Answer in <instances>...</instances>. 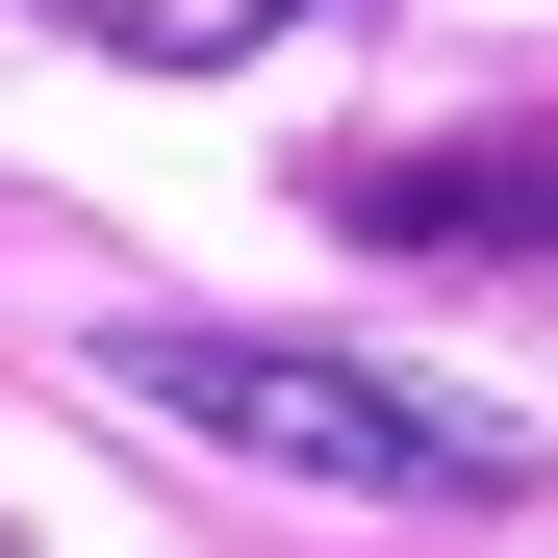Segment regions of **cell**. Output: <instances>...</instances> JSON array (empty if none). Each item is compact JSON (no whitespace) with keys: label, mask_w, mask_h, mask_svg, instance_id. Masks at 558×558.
<instances>
[{"label":"cell","mask_w":558,"mask_h":558,"mask_svg":"<svg viewBox=\"0 0 558 558\" xmlns=\"http://www.w3.org/2000/svg\"><path fill=\"white\" fill-rule=\"evenodd\" d=\"M330 229L381 254H558V128H457V153H355Z\"/></svg>","instance_id":"7a4b0ae2"},{"label":"cell","mask_w":558,"mask_h":558,"mask_svg":"<svg viewBox=\"0 0 558 558\" xmlns=\"http://www.w3.org/2000/svg\"><path fill=\"white\" fill-rule=\"evenodd\" d=\"M76 26H102L128 76H229V51H279V26H305V0H76Z\"/></svg>","instance_id":"3957f363"},{"label":"cell","mask_w":558,"mask_h":558,"mask_svg":"<svg viewBox=\"0 0 558 558\" xmlns=\"http://www.w3.org/2000/svg\"><path fill=\"white\" fill-rule=\"evenodd\" d=\"M102 381L153 432L254 457V483H330V508H533V432L508 407L381 381V355H305V330H102Z\"/></svg>","instance_id":"6da1fadb"}]
</instances>
